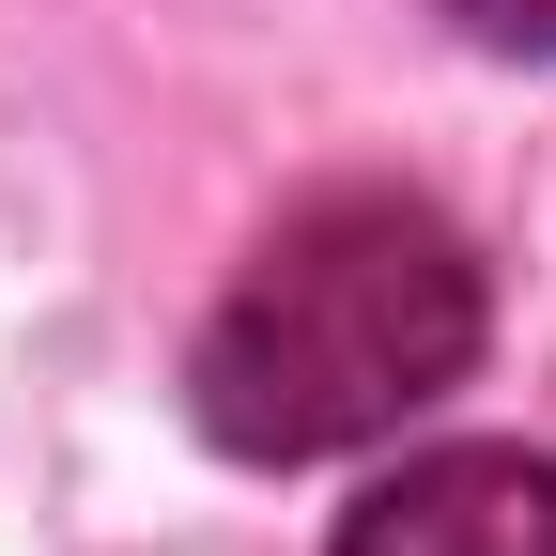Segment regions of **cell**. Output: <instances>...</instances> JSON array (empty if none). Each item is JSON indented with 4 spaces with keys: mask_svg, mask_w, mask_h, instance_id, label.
<instances>
[{
    "mask_svg": "<svg viewBox=\"0 0 556 556\" xmlns=\"http://www.w3.org/2000/svg\"><path fill=\"white\" fill-rule=\"evenodd\" d=\"M448 16L479 47H510V62H556V0H448Z\"/></svg>",
    "mask_w": 556,
    "mask_h": 556,
    "instance_id": "cell-3",
    "label": "cell"
},
{
    "mask_svg": "<svg viewBox=\"0 0 556 556\" xmlns=\"http://www.w3.org/2000/svg\"><path fill=\"white\" fill-rule=\"evenodd\" d=\"M340 556H556V464L541 448H417L340 510Z\"/></svg>",
    "mask_w": 556,
    "mask_h": 556,
    "instance_id": "cell-2",
    "label": "cell"
},
{
    "mask_svg": "<svg viewBox=\"0 0 556 556\" xmlns=\"http://www.w3.org/2000/svg\"><path fill=\"white\" fill-rule=\"evenodd\" d=\"M464 356H479V248L417 186H325L217 294L186 402L232 464H325L448 402Z\"/></svg>",
    "mask_w": 556,
    "mask_h": 556,
    "instance_id": "cell-1",
    "label": "cell"
}]
</instances>
